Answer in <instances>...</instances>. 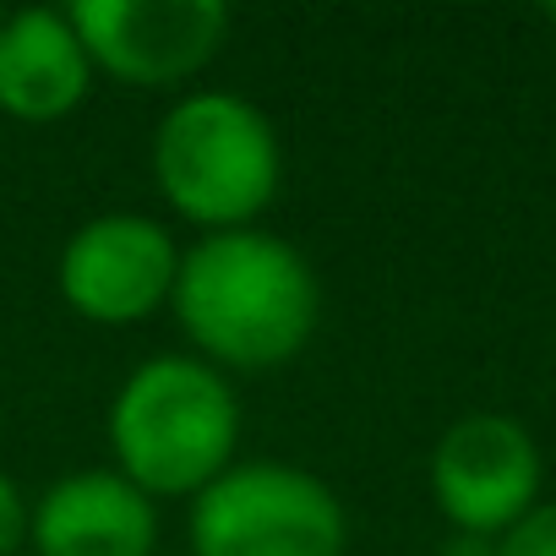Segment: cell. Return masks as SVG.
Returning a JSON list of instances; mask_svg holds the SVG:
<instances>
[{
  "label": "cell",
  "mask_w": 556,
  "mask_h": 556,
  "mask_svg": "<svg viewBox=\"0 0 556 556\" xmlns=\"http://www.w3.org/2000/svg\"><path fill=\"white\" fill-rule=\"evenodd\" d=\"M175 328L186 350L229 371H278L306 355L323 323V285L312 256L267 224L197 235L180 251Z\"/></svg>",
  "instance_id": "6da1fadb"
},
{
  "label": "cell",
  "mask_w": 556,
  "mask_h": 556,
  "mask_svg": "<svg viewBox=\"0 0 556 556\" xmlns=\"http://www.w3.org/2000/svg\"><path fill=\"white\" fill-rule=\"evenodd\" d=\"M240 426L235 382L218 366L197 361L191 350L148 355L110 393V469H121L153 502H191L229 464H240Z\"/></svg>",
  "instance_id": "7a4b0ae2"
},
{
  "label": "cell",
  "mask_w": 556,
  "mask_h": 556,
  "mask_svg": "<svg viewBox=\"0 0 556 556\" xmlns=\"http://www.w3.org/2000/svg\"><path fill=\"white\" fill-rule=\"evenodd\" d=\"M159 202L197 235L251 229L285 186V142L262 104L235 88H186L148 142Z\"/></svg>",
  "instance_id": "3957f363"
},
{
  "label": "cell",
  "mask_w": 556,
  "mask_h": 556,
  "mask_svg": "<svg viewBox=\"0 0 556 556\" xmlns=\"http://www.w3.org/2000/svg\"><path fill=\"white\" fill-rule=\"evenodd\" d=\"M191 556H350V507L306 464L240 458L186 502Z\"/></svg>",
  "instance_id": "277c9868"
},
{
  "label": "cell",
  "mask_w": 556,
  "mask_h": 556,
  "mask_svg": "<svg viewBox=\"0 0 556 556\" xmlns=\"http://www.w3.org/2000/svg\"><path fill=\"white\" fill-rule=\"evenodd\" d=\"M72 28L99 77L137 93L197 83L229 45L224 0H72Z\"/></svg>",
  "instance_id": "5b68a950"
},
{
  "label": "cell",
  "mask_w": 556,
  "mask_h": 556,
  "mask_svg": "<svg viewBox=\"0 0 556 556\" xmlns=\"http://www.w3.org/2000/svg\"><path fill=\"white\" fill-rule=\"evenodd\" d=\"M180 251L186 245L164 218L110 207L66 235L55 256V290L66 312L93 328H137L169 312Z\"/></svg>",
  "instance_id": "8992f818"
},
{
  "label": "cell",
  "mask_w": 556,
  "mask_h": 556,
  "mask_svg": "<svg viewBox=\"0 0 556 556\" xmlns=\"http://www.w3.org/2000/svg\"><path fill=\"white\" fill-rule=\"evenodd\" d=\"M426 485L453 534L502 540L518 518H529L545 502V453L523 420L475 409L437 437Z\"/></svg>",
  "instance_id": "52a82bcc"
},
{
  "label": "cell",
  "mask_w": 556,
  "mask_h": 556,
  "mask_svg": "<svg viewBox=\"0 0 556 556\" xmlns=\"http://www.w3.org/2000/svg\"><path fill=\"white\" fill-rule=\"evenodd\" d=\"M28 551L34 556H153L159 502L110 464L66 469L28 507Z\"/></svg>",
  "instance_id": "ba28073f"
},
{
  "label": "cell",
  "mask_w": 556,
  "mask_h": 556,
  "mask_svg": "<svg viewBox=\"0 0 556 556\" xmlns=\"http://www.w3.org/2000/svg\"><path fill=\"white\" fill-rule=\"evenodd\" d=\"M99 72L66 7H23L0 17V115L17 126H55L77 115Z\"/></svg>",
  "instance_id": "9c48e42d"
},
{
  "label": "cell",
  "mask_w": 556,
  "mask_h": 556,
  "mask_svg": "<svg viewBox=\"0 0 556 556\" xmlns=\"http://www.w3.org/2000/svg\"><path fill=\"white\" fill-rule=\"evenodd\" d=\"M496 556H556V502H540L529 518H518L496 540Z\"/></svg>",
  "instance_id": "30bf717a"
},
{
  "label": "cell",
  "mask_w": 556,
  "mask_h": 556,
  "mask_svg": "<svg viewBox=\"0 0 556 556\" xmlns=\"http://www.w3.org/2000/svg\"><path fill=\"white\" fill-rule=\"evenodd\" d=\"M28 496H23V485L0 469V556H17V551H28Z\"/></svg>",
  "instance_id": "8fae6325"
},
{
  "label": "cell",
  "mask_w": 556,
  "mask_h": 556,
  "mask_svg": "<svg viewBox=\"0 0 556 556\" xmlns=\"http://www.w3.org/2000/svg\"><path fill=\"white\" fill-rule=\"evenodd\" d=\"M442 556H496V540H480V534H447Z\"/></svg>",
  "instance_id": "7c38bea8"
},
{
  "label": "cell",
  "mask_w": 556,
  "mask_h": 556,
  "mask_svg": "<svg viewBox=\"0 0 556 556\" xmlns=\"http://www.w3.org/2000/svg\"><path fill=\"white\" fill-rule=\"evenodd\" d=\"M0 17H7V12H0Z\"/></svg>",
  "instance_id": "4fadbf2b"
},
{
  "label": "cell",
  "mask_w": 556,
  "mask_h": 556,
  "mask_svg": "<svg viewBox=\"0 0 556 556\" xmlns=\"http://www.w3.org/2000/svg\"><path fill=\"white\" fill-rule=\"evenodd\" d=\"M0 426H7V420H0Z\"/></svg>",
  "instance_id": "5bb4252c"
}]
</instances>
